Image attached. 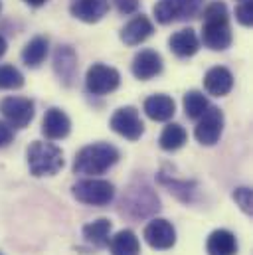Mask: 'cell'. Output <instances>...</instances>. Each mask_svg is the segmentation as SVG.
Masks as SVG:
<instances>
[{
    "instance_id": "4",
    "label": "cell",
    "mask_w": 253,
    "mask_h": 255,
    "mask_svg": "<svg viewBox=\"0 0 253 255\" xmlns=\"http://www.w3.org/2000/svg\"><path fill=\"white\" fill-rule=\"evenodd\" d=\"M71 194L77 202L87 204V206H109L115 198V186L109 180L103 178H95V176H87L79 182H75L71 186Z\"/></svg>"
},
{
    "instance_id": "26",
    "label": "cell",
    "mask_w": 253,
    "mask_h": 255,
    "mask_svg": "<svg viewBox=\"0 0 253 255\" xmlns=\"http://www.w3.org/2000/svg\"><path fill=\"white\" fill-rule=\"evenodd\" d=\"M158 182L160 184H164L166 188H170V194H174L178 200H182V202H192L194 200V188H196V184L194 182H186V180H170V178H166L164 174H160L158 176Z\"/></svg>"
},
{
    "instance_id": "16",
    "label": "cell",
    "mask_w": 253,
    "mask_h": 255,
    "mask_svg": "<svg viewBox=\"0 0 253 255\" xmlns=\"http://www.w3.org/2000/svg\"><path fill=\"white\" fill-rule=\"evenodd\" d=\"M69 12L85 24H95L109 12V0H73L69 4Z\"/></svg>"
},
{
    "instance_id": "19",
    "label": "cell",
    "mask_w": 253,
    "mask_h": 255,
    "mask_svg": "<svg viewBox=\"0 0 253 255\" xmlns=\"http://www.w3.org/2000/svg\"><path fill=\"white\" fill-rule=\"evenodd\" d=\"M168 46L176 58H192L200 50V38L196 36V32L192 28H184L170 36Z\"/></svg>"
},
{
    "instance_id": "33",
    "label": "cell",
    "mask_w": 253,
    "mask_h": 255,
    "mask_svg": "<svg viewBox=\"0 0 253 255\" xmlns=\"http://www.w3.org/2000/svg\"><path fill=\"white\" fill-rule=\"evenodd\" d=\"M26 4H30V6H34V8H38V6H44L48 0H24Z\"/></svg>"
},
{
    "instance_id": "8",
    "label": "cell",
    "mask_w": 253,
    "mask_h": 255,
    "mask_svg": "<svg viewBox=\"0 0 253 255\" xmlns=\"http://www.w3.org/2000/svg\"><path fill=\"white\" fill-rule=\"evenodd\" d=\"M0 113L12 128H26L34 119V101L30 97H4L0 101Z\"/></svg>"
},
{
    "instance_id": "14",
    "label": "cell",
    "mask_w": 253,
    "mask_h": 255,
    "mask_svg": "<svg viewBox=\"0 0 253 255\" xmlns=\"http://www.w3.org/2000/svg\"><path fill=\"white\" fill-rule=\"evenodd\" d=\"M71 130V119L60 107H50L42 121V134L48 140H62Z\"/></svg>"
},
{
    "instance_id": "31",
    "label": "cell",
    "mask_w": 253,
    "mask_h": 255,
    "mask_svg": "<svg viewBox=\"0 0 253 255\" xmlns=\"http://www.w3.org/2000/svg\"><path fill=\"white\" fill-rule=\"evenodd\" d=\"M12 138H14V130H12V127H10L8 123L0 121V148L8 146V144L12 142Z\"/></svg>"
},
{
    "instance_id": "23",
    "label": "cell",
    "mask_w": 253,
    "mask_h": 255,
    "mask_svg": "<svg viewBox=\"0 0 253 255\" xmlns=\"http://www.w3.org/2000/svg\"><path fill=\"white\" fill-rule=\"evenodd\" d=\"M48 50H50V42L46 36H36L32 38L24 50H22V62L26 67L30 69H36L44 64V60L48 58Z\"/></svg>"
},
{
    "instance_id": "2",
    "label": "cell",
    "mask_w": 253,
    "mask_h": 255,
    "mask_svg": "<svg viewBox=\"0 0 253 255\" xmlns=\"http://www.w3.org/2000/svg\"><path fill=\"white\" fill-rule=\"evenodd\" d=\"M121 158V152L111 142H93L83 146L73 160V172L83 176H99L115 166Z\"/></svg>"
},
{
    "instance_id": "27",
    "label": "cell",
    "mask_w": 253,
    "mask_h": 255,
    "mask_svg": "<svg viewBox=\"0 0 253 255\" xmlns=\"http://www.w3.org/2000/svg\"><path fill=\"white\" fill-rule=\"evenodd\" d=\"M24 87V75L18 67L10 64L0 65V89H20Z\"/></svg>"
},
{
    "instance_id": "29",
    "label": "cell",
    "mask_w": 253,
    "mask_h": 255,
    "mask_svg": "<svg viewBox=\"0 0 253 255\" xmlns=\"http://www.w3.org/2000/svg\"><path fill=\"white\" fill-rule=\"evenodd\" d=\"M236 20L250 28L253 24V0H242V4L236 6Z\"/></svg>"
},
{
    "instance_id": "20",
    "label": "cell",
    "mask_w": 253,
    "mask_h": 255,
    "mask_svg": "<svg viewBox=\"0 0 253 255\" xmlns=\"http://www.w3.org/2000/svg\"><path fill=\"white\" fill-rule=\"evenodd\" d=\"M206 252L208 255H236L238 254V238L230 230H214L208 236L206 242Z\"/></svg>"
},
{
    "instance_id": "6",
    "label": "cell",
    "mask_w": 253,
    "mask_h": 255,
    "mask_svg": "<svg viewBox=\"0 0 253 255\" xmlns=\"http://www.w3.org/2000/svg\"><path fill=\"white\" fill-rule=\"evenodd\" d=\"M202 10V0H158L152 8L158 24H172L176 20L196 18Z\"/></svg>"
},
{
    "instance_id": "1",
    "label": "cell",
    "mask_w": 253,
    "mask_h": 255,
    "mask_svg": "<svg viewBox=\"0 0 253 255\" xmlns=\"http://www.w3.org/2000/svg\"><path fill=\"white\" fill-rule=\"evenodd\" d=\"M202 38L200 42L212 52H224L232 46V26H230V12L222 0L208 4L202 12Z\"/></svg>"
},
{
    "instance_id": "24",
    "label": "cell",
    "mask_w": 253,
    "mask_h": 255,
    "mask_svg": "<svg viewBox=\"0 0 253 255\" xmlns=\"http://www.w3.org/2000/svg\"><path fill=\"white\" fill-rule=\"evenodd\" d=\"M188 140V132L186 128L178 123H168L164 130L160 132V138H158V144L162 150H168V152H174L178 148H182Z\"/></svg>"
},
{
    "instance_id": "34",
    "label": "cell",
    "mask_w": 253,
    "mask_h": 255,
    "mask_svg": "<svg viewBox=\"0 0 253 255\" xmlns=\"http://www.w3.org/2000/svg\"><path fill=\"white\" fill-rule=\"evenodd\" d=\"M0 8H2V2H0Z\"/></svg>"
},
{
    "instance_id": "12",
    "label": "cell",
    "mask_w": 253,
    "mask_h": 255,
    "mask_svg": "<svg viewBox=\"0 0 253 255\" xmlns=\"http://www.w3.org/2000/svg\"><path fill=\"white\" fill-rule=\"evenodd\" d=\"M54 71L63 87H73L77 81V54L71 46L60 44L54 52Z\"/></svg>"
},
{
    "instance_id": "22",
    "label": "cell",
    "mask_w": 253,
    "mask_h": 255,
    "mask_svg": "<svg viewBox=\"0 0 253 255\" xmlns=\"http://www.w3.org/2000/svg\"><path fill=\"white\" fill-rule=\"evenodd\" d=\"M111 255H140V242L132 230H121L109 240Z\"/></svg>"
},
{
    "instance_id": "25",
    "label": "cell",
    "mask_w": 253,
    "mask_h": 255,
    "mask_svg": "<svg viewBox=\"0 0 253 255\" xmlns=\"http://www.w3.org/2000/svg\"><path fill=\"white\" fill-rule=\"evenodd\" d=\"M182 103H184V113H186V117H188V119H194V121L200 119V117L204 115V111L210 107L206 95H204L202 91H198V89L186 91Z\"/></svg>"
},
{
    "instance_id": "15",
    "label": "cell",
    "mask_w": 253,
    "mask_h": 255,
    "mask_svg": "<svg viewBox=\"0 0 253 255\" xmlns=\"http://www.w3.org/2000/svg\"><path fill=\"white\" fill-rule=\"evenodd\" d=\"M152 34H154L152 22L144 14H138V16H134L132 20H128L125 26H123L119 38H121V42L125 46H138V44L146 42Z\"/></svg>"
},
{
    "instance_id": "30",
    "label": "cell",
    "mask_w": 253,
    "mask_h": 255,
    "mask_svg": "<svg viewBox=\"0 0 253 255\" xmlns=\"http://www.w3.org/2000/svg\"><path fill=\"white\" fill-rule=\"evenodd\" d=\"M113 4H115V8L121 12V14H134L136 10H138V4H140V0H113Z\"/></svg>"
},
{
    "instance_id": "5",
    "label": "cell",
    "mask_w": 253,
    "mask_h": 255,
    "mask_svg": "<svg viewBox=\"0 0 253 255\" xmlns=\"http://www.w3.org/2000/svg\"><path fill=\"white\" fill-rule=\"evenodd\" d=\"M160 210V200L148 186H130L121 200V214L132 220L152 216Z\"/></svg>"
},
{
    "instance_id": "11",
    "label": "cell",
    "mask_w": 253,
    "mask_h": 255,
    "mask_svg": "<svg viewBox=\"0 0 253 255\" xmlns=\"http://www.w3.org/2000/svg\"><path fill=\"white\" fill-rule=\"evenodd\" d=\"M144 242L158 252L172 250L176 244V230L174 226L164 218H152L144 228Z\"/></svg>"
},
{
    "instance_id": "9",
    "label": "cell",
    "mask_w": 253,
    "mask_h": 255,
    "mask_svg": "<svg viewBox=\"0 0 253 255\" xmlns=\"http://www.w3.org/2000/svg\"><path fill=\"white\" fill-rule=\"evenodd\" d=\"M196 121H198V125L194 128L196 140H198L200 144H204V146H214V144L220 140L222 132H224V123H226L224 111H222L220 107L210 105V107L204 111V115H202L200 119H196Z\"/></svg>"
},
{
    "instance_id": "35",
    "label": "cell",
    "mask_w": 253,
    "mask_h": 255,
    "mask_svg": "<svg viewBox=\"0 0 253 255\" xmlns=\"http://www.w3.org/2000/svg\"><path fill=\"white\" fill-rule=\"evenodd\" d=\"M0 255H2V254H0Z\"/></svg>"
},
{
    "instance_id": "13",
    "label": "cell",
    "mask_w": 253,
    "mask_h": 255,
    "mask_svg": "<svg viewBox=\"0 0 253 255\" xmlns=\"http://www.w3.org/2000/svg\"><path fill=\"white\" fill-rule=\"evenodd\" d=\"M162 56L156 50H140L138 54H134L132 64H130V71L136 79L140 81H148L156 75L162 73Z\"/></svg>"
},
{
    "instance_id": "21",
    "label": "cell",
    "mask_w": 253,
    "mask_h": 255,
    "mask_svg": "<svg viewBox=\"0 0 253 255\" xmlns=\"http://www.w3.org/2000/svg\"><path fill=\"white\" fill-rule=\"evenodd\" d=\"M111 230H113V224L107 218H99V220L89 222V224L83 226V238L89 246H93L97 250H103V248L109 246Z\"/></svg>"
},
{
    "instance_id": "28",
    "label": "cell",
    "mask_w": 253,
    "mask_h": 255,
    "mask_svg": "<svg viewBox=\"0 0 253 255\" xmlns=\"http://www.w3.org/2000/svg\"><path fill=\"white\" fill-rule=\"evenodd\" d=\"M234 200H236V204H238V206L242 208V212H244V214L252 216V214H253V196H252V188H248V186L236 188V190H234Z\"/></svg>"
},
{
    "instance_id": "3",
    "label": "cell",
    "mask_w": 253,
    "mask_h": 255,
    "mask_svg": "<svg viewBox=\"0 0 253 255\" xmlns=\"http://www.w3.org/2000/svg\"><path fill=\"white\" fill-rule=\"evenodd\" d=\"M26 160L30 174L36 178L54 176L63 168L62 148L46 140H34L26 150Z\"/></svg>"
},
{
    "instance_id": "18",
    "label": "cell",
    "mask_w": 253,
    "mask_h": 255,
    "mask_svg": "<svg viewBox=\"0 0 253 255\" xmlns=\"http://www.w3.org/2000/svg\"><path fill=\"white\" fill-rule=\"evenodd\" d=\"M142 109L146 113L148 119L152 121H158V123H164V121H170L176 113V103L170 95H164V93H156V95H150L144 99L142 103Z\"/></svg>"
},
{
    "instance_id": "10",
    "label": "cell",
    "mask_w": 253,
    "mask_h": 255,
    "mask_svg": "<svg viewBox=\"0 0 253 255\" xmlns=\"http://www.w3.org/2000/svg\"><path fill=\"white\" fill-rule=\"evenodd\" d=\"M109 127L113 128L117 134H121L126 140H138L144 132V123L134 107H121L113 113Z\"/></svg>"
},
{
    "instance_id": "32",
    "label": "cell",
    "mask_w": 253,
    "mask_h": 255,
    "mask_svg": "<svg viewBox=\"0 0 253 255\" xmlns=\"http://www.w3.org/2000/svg\"><path fill=\"white\" fill-rule=\"evenodd\" d=\"M6 50H8V44H6V40H4V36L0 34V58H4V54H6Z\"/></svg>"
},
{
    "instance_id": "7",
    "label": "cell",
    "mask_w": 253,
    "mask_h": 255,
    "mask_svg": "<svg viewBox=\"0 0 253 255\" xmlns=\"http://www.w3.org/2000/svg\"><path fill=\"white\" fill-rule=\"evenodd\" d=\"M121 85V73L105 64H93L85 73V87L91 95H109Z\"/></svg>"
},
{
    "instance_id": "17",
    "label": "cell",
    "mask_w": 253,
    "mask_h": 255,
    "mask_svg": "<svg viewBox=\"0 0 253 255\" xmlns=\"http://www.w3.org/2000/svg\"><path fill=\"white\" fill-rule=\"evenodd\" d=\"M204 89L214 97H224L234 89V75L228 67L216 65L204 75Z\"/></svg>"
}]
</instances>
